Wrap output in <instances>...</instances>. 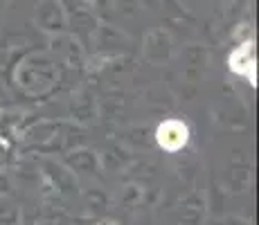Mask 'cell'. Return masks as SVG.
<instances>
[{
  "label": "cell",
  "instance_id": "cell-1",
  "mask_svg": "<svg viewBox=\"0 0 259 225\" xmlns=\"http://www.w3.org/2000/svg\"><path fill=\"white\" fill-rule=\"evenodd\" d=\"M187 138H189V131L181 119H167L156 131L158 144L165 151H178V149H183L187 144Z\"/></svg>",
  "mask_w": 259,
  "mask_h": 225
},
{
  "label": "cell",
  "instance_id": "cell-2",
  "mask_svg": "<svg viewBox=\"0 0 259 225\" xmlns=\"http://www.w3.org/2000/svg\"><path fill=\"white\" fill-rule=\"evenodd\" d=\"M232 70L239 74H246V77L255 79V59L248 52V57H243V48L232 57Z\"/></svg>",
  "mask_w": 259,
  "mask_h": 225
},
{
  "label": "cell",
  "instance_id": "cell-3",
  "mask_svg": "<svg viewBox=\"0 0 259 225\" xmlns=\"http://www.w3.org/2000/svg\"><path fill=\"white\" fill-rule=\"evenodd\" d=\"M99 225H117V223H115V221H102Z\"/></svg>",
  "mask_w": 259,
  "mask_h": 225
}]
</instances>
